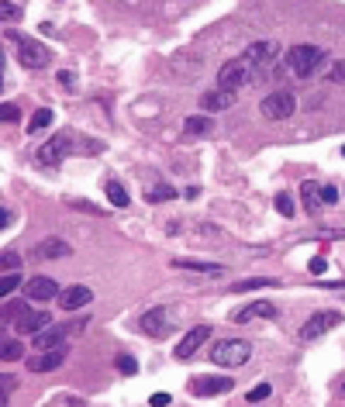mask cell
I'll use <instances>...</instances> for the list:
<instances>
[{
    "label": "cell",
    "instance_id": "8",
    "mask_svg": "<svg viewBox=\"0 0 345 407\" xmlns=\"http://www.w3.org/2000/svg\"><path fill=\"white\" fill-rule=\"evenodd\" d=\"M66 345H55V349H42V352H35L31 359H28V369L31 373H52V369H59L62 362H66Z\"/></svg>",
    "mask_w": 345,
    "mask_h": 407
},
{
    "label": "cell",
    "instance_id": "40",
    "mask_svg": "<svg viewBox=\"0 0 345 407\" xmlns=\"http://www.w3.org/2000/svg\"><path fill=\"white\" fill-rule=\"evenodd\" d=\"M14 221V214H11V207H0V228L7 231V224Z\"/></svg>",
    "mask_w": 345,
    "mask_h": 407
},
{
    "label": "cell",
    "instance_id": "29",
    "mask_svg": "<svg viewBox=\"0 0 345 407\" xmlns=\"http://www.w3.org/2000/svg\"><path fill=\"white\" fill-rule=\"evenodd\" d=\"M18 287H21V276H18L14 270H11V273H4V280H0V294L7 297V294H14Z\"/></svg>",
    "mask_w": 345,
    "mask_h": 407
},
{
    "label": "cell",
    "instance_id": "27",
    "mask_svg": "<svg viewBox=\"0 0 345 407\" xmlns=\"http://www.w3.org/2000/svg\"><path fill=\"white\" fill-rule=\"evenodd\" d=\"M21 355H25L21 342H4V345H0V359H4V362H18Z\"/></svg>",
    "mask_w": 345,
    "mask_h": 407
},
{
    "label": "cell",
    "instance_id": "45",
    "mask_svg": "<svg viewBox=\"0 0 345 407\" xmlns=\"http://www.w3.org/2000/svg\"><path fill=\"white\" fill-rule=\"evenodd\" d=\"M342 156H345V145H342Z\"/></svg>",
    "mask_w": 345,
    "mask_h": 407
},
{
    "label": "cell",
    "instance_id": "37",
    "mask_svg": "<svg viewBox=\"0 0 345 407\" xmlns=\"http://www.w3.org/2000/svg\"><path fill=\"white\" fill-rule=\"evenodd\" d=\"M332 83H345V62H335L332 66V76H328Z\"/></svg>",
    "mask_w": 345,
    "mask_h": 407
},
{
    "label": "cell",
    "instance_id": "3",
    "mask_svg": "<svg viewBox=\"0 0 345 407\" xmlns=\"http://www.w3.org/2000/svg\"><path fill=\"white\" fill-rule=\"evenodd\" d=\"M7 38L14 42V49H18V59H21V66L25 69H45L49 66V49L42 45V42H35V38H28V35H18V31H7Z\"/></svg>",
    "mask_w": 345,
    "mask_h": 407
},
{
    "label": "cell",
    "instance_id": "26",
    "mask_svg": "<svg viewBox=\"0 0 345 407\" xmlns=\"http://www.w3.org/2000/svg\"><path fill=\"white\" fill-rule=\"evenodd\" d=\"M25 314H28L25 300H7V304H4V321H21Z\"/></svg>",
    "mask_w": 345,
    "mask_h": 407
},
{
    "label": "cell",
    "instance_id": "42",
    "mask_svg": "<svg viewBox=\"0 0 345 407\" xmlns=\"http://www.w3.org/2000/svg\"><path fill=\"white\" fill-rule=\"evenodd\" d=\"M324 290H345V280H335V283H321Z\"/></svg>",
    "mask_w": 345,
    "mask_h": 407
},
{
    "label": "cell",
    "instance_id": "10",
    "mask_svg": "<svg viewBox=\"0 0 345 407\" xmlns=\"http://www.w3.org/2000/svg\"><path fill=\"white\" fill-rule=\"evenodd\" d=\"M256 318H266V321H273L276 318V304L273 300H256V304H245L235 311V325H249V321H256Z\"/></svg>",
    "mask_w": 345,
    "mask_h": 407
},
{
    "label": "cell",
    "instance_id": "31",
    "mask_svg": "<svg viewBox=\"0 0 345 407\" xmlns=\"http://www.w3.org/2000/svg\"><path fill=\"white\" fill-rule=\"evenodd\" d=\"M0 18H4V21H18V18H21V7L11 4V0H4V4H0Z\"/></svg>",
    "mask_w": 345,
    "mask_h": 407
},
{
    "label": "cell",
    "instance_id": "21",
    "mask_svg": "<svg viewBox=\"0 0 345 407\" xmlns=\"http://www.w3.org/2000/svg\"><path fill=\"white\" fill-rule=\"evenodd\" d=\"M173 266L176 270H190V273H214V276L225 270L221 263H200V259H173Z\"/></svg>",
    "mask_w": 345,
    "mask_h": 407
},
{
    "label": "cell",
    "instance_id": "4",
    "mask_svg": "<svg viewBox=\"0 0 345 407\" xmlns=\"http://www.w3.org/2000/svg\"><path fill=\"white\" fill-rule=\"evenodd\" d=\"M256 76V66L242 55V59H228L225 66H221V73H217V86H225V90H242V86H249Z\"/></svg>",
    "mask_w": 345,
    "mask_h": 407
},
{
    "label": "cell",
    "instance_id": "32",
    "mask_svg": "<svg viewBox=\"0 0 345 407\" xmlns=\"http://www.w3.org/2000/svg\"><path fill=\"white\" fill-rule=\"evenodd\" d=\"M118 369H121L125 377H135V373H138V362H135L132 355H118Z\"/></svg>",
    "mask_w": 345,
    "mask_h": 407
},
{
    "label": "cell",
    "instance_id": "17",
    "mask_svg": "<svg viewBox=\"0 0 345 407\" xmlns=\"http://www.w3.org/2000/svg\"><path fill=\"white\" fill-rule=\"evenodd\" d=\"M232 104H235V90H225V86L208 90V93L200 97V108L204 110H228Z\"/></svg>",
    "mask_w": 345,
    "mask_h": 407
},
{
    "label": "cell",
    "instance_id": "35",
    "mask_svg": "<svg viewBox=\"0 0 345 407\" xmlns=\"http://www.w3.org/2000/svg\"><path fill=\"white\" fill-rule=\"evenodd\" d=\"M0 117H4V125H14V121H18V108H14V104H4V108H0Z\"/></svg>",
    "mask_w": 345,
    "mask_h": 407
},
{
    "label": "cell",
    "instance_id": "38",
    "mask_svg": "<svg viewBox=\"0 0 345 407\" xmlns=\"http://www.w3.org/2000/svg\"><path fill=\"white\" fill-rule=\"evenodd\" d=\"M307 270H311V276H321V273L328 270V263H324V259L318 256V259H311V266H307Z\"/></svg>",
    "mask_w": 345,
    "mask_h": 407
},
{
    "label": "cell",
    "instance_id": "5",
    "mask_svg": "<svg viewBox=\"0 0 345 407\" xmlns=\"http://www.w3.org/2000/svg\"><path fill=\"white\" fill-rule=\"evenodd\" d=\"M259 110H263V117H269V121H283V117H290L293 110H297V97H293L290 90H276V93H269L263 104H259Z\"/></svg>",
    "mask_w": 345,
    "mask_h": 407
},
{
    "label": "cell",
    "instance_id": "14",
    "mask_svg": "<svg viewBox=\"0 0 345 407\" xmlns=\"http://www.w3.org/2000/svg\"><path fill=\"white\" fill-rule=\"evenodd\" d=\"M142 331L152 335V338H162L169 331V307H152L142 314Z\"/></svg>",
    "mask_w": 345,
    "mask_h": 407
},
{
    "label": "cell",
    "instance_id": "44",
    "mask_svg": "<svg viewBox=\"0 0 345 407\" xmlns=\"http://www.w3.org/2000/svg\"><path fill=\"white\" fill-rule=\"evenodd\" d=\"M324 239H345V228H339V231H321Z\"/></svg>",
    "mask_w": 345,
    "mask_h": 407
},
{
    "label": "cell",
    "instance_id": "30",
    "mask_svg": "<svg viewBox=\"0 0 345 407\" xmlns=\"http://www.w3.org/2000/svg\"><path fill=\"white\" fill-rule=\"evenodd\" d=\"M276 211H280L283 217L297 214V211H293V197H290V193H280V197H276Z\"/></svg>",
    "mask_w": 345,
    "mask_h": 407
},
{
    "label": "cell",
    "instance_id": "36",
    "mask_svg": "<svg viewBox=\"0 0 345 407\" xmlns=\"http://www.w3.org/2000/svg\"><path fill=\"white\" fill-rule=\"evenodd\" d=\"M69 204H73V207H80V211H86V214H104L97 204H86V200H69Z\"/></svg>",
    "mask_w": 345,
    "mask_h": 407
},
{
    "label": "cell",
    "instance_id": "20",
    "mask_svg": "<svg viewBox=\"0 0 345 407\" xmlns=\"http://www.w3.org/2000/svg\"><path fill=\"white\" fill-rule=\"evenodd\" d=\"M300 197H304V211H307V214H318L321 204H324L318 183H304V187H300Z\"/></svg>",
    "mask_w": 345,
    "mask_h": 407
},
{
    "label": "cell",
    "instance_id": "25",
    "mask_svg": "<svg viewBox=\"0 0 345 407\" xmlns=\"http://www.w3.org/2000/svg\"><path fill=\"white\" fill-rule=\"evenodd\" d=\"M183 128H186V135H208L214 125H211V117H200V114H193V117H186V121H183Z\"/></svg>",
    "mask_w": 345,
    "mask_h": 407
},
{
    "label": "cell",
    "instance_id": "23",
    "mask_svg": "<svg viewBox=\"0 0 345 407\" xmlns=\"http://www.w3.org/2000/svg\"><path fill=\"white\" fill-rule=\"evenodd\" d=\"M52 121H55L52 110H49V108H38L35 114H31V121H28V132H31V135H35V132H45Z\"/></svg>",
    "mask_w": 345,
    "mask_h": 407
},
{
    "label": "cell",
    "instance_id": "41",
    "mask_svg": "<svg viewBox=\"0 0 345 407\" xmlns=\"http://www.w3.org/2000/svg\"><path fill=\"white\" fill-rule=\"evenodd\" d=\"M152 407H166L169 404V394H152V401H149Z\"/></svg>",
    "mask_w": 345,
    "mask_h": 407
},
{
    "label": "cell",
    "instance_id": "7",
    "mask_svg": "<svg viewBox=\"0 0 345 407\" xmlns=\"http://www.w3.org/2000/svg\"><path fill=\"white\" fill-rule=\"evenodd\" d=\"M80 328H83V321H77V325H45L42 331H35V352L66 345V335H69V331H80Z\"/></svg>",
    "mask_w": 345,
    "mask_h": 407
},
{
    "label": "cell",
    "instance_id": "39",
    "mask_svg": "<svg viewBox=\"0 0 345 407\" xmlns=\"http://www.w3.org/2000/svg\"><path fill=\"white\" fill-rule=\"evenodd\" d=\"M321 200H324V204H335V200H339V190H335V187H321Z\"/></svg>",
    "mask_w": 345,
    "mask_h": 407
},
{
    "label": "cell",
    "instance_id": "2",
    "mask_svg": "<svg viewBox=\"0 0 345 407\" xmlns=\"http://www.w3.org/2000/svg\"><path fill=\"white\" fill-rule=\"evenodd\" d=\"M283 62H287V69H290L293 76H300V80H304V76H311L321 62H324V49H321V45H307V42H304V45H293L290 52L283 55Z\"/></svg>",
    "mask_w": 345,
    "mask_h": 407
},
{
    "label": "cell",
    "instance_id": "43",
    "mask_svg": "<svg viewBox=\"0 0 345 407\" xmlns=\"http://www.w3.org/2000/svg\"><path fill=\"white\" fill-rule=\"evenodd\" d=\"M59 83H62V86H73L77 80H73V73H59Z\"/></svg>",
    "mask_w": 345,
    "mask_h": 407
},
{
    "label": "cell",
    "instance_id": "13",
    "mask_svg": "<svg viewBox=\"0 0 345 407\" xmlns=\"http://www.w3.org/2000/svg\"><path fill=\"white\" fill-rule=\"evenodd\" d=\"M66 152H69V135H55V138H49L35 156H38V163L42 166H55V163H62Z\"/></svg>",
    "mask_w": 345,
    "mask_h": 407
},
{
    "label": "cell",
    "instance_id": "6",
    "mask_svg": "<svg viewBox=\"0 0 345 407\" xmlns=\"http://www.w3.org/2000/svg\"><path fill=\"white\" fill-rule=\"evenodd\" d=\"M339 325H342V314H339V311H318V314L307 318V325L300 328V338H304V342H315V338L328 335L332 328H339Z\"/></svg>",
    "mask_w": 345,
    "mask_h": 407
},
{
    "label": "cell",
    "instance_id": "1",
    "mask_svg": "<svg viewBox=\"0 0 345 407\" xmlns=\"http://www.w3.org/2000/svg\"><path fill=\"white\" fill-rule=\"evenodd\" d=\"M208 355H211V362H217V366L235 369V366H245L252 359V345L245 338H225V342H214L211 349H208Z\"/></svg>",
    "mask_w": 345,
    "mask_h": 407
},
{
    "label": "cell",
    "instance_id": "15",
    "mask_svg": "<svg viewBox=\"0 0 345 407\" xmlns=\"http://www.w3.org/2000/svg\"><path fill=\"white\" fill-rule=\"evenodd\" d=\"M94 297V290L90 287H83V283H73V287H66L62 294H59V304H62V311H80L86 307Z\"/></svg>",
    "mask_w": 345,
    "mask_h": 407
},
{
    "label": "cell",
    "instance_id": "28",
    "mask_svg": "<svg viewBox=\"0 0 345 407\" xmlns=\"http://www.w3.org/2000/svg\"><path fill=\"white\" fill-rule=\"evenodd\" d=\"M173 197H176V190H173L169 183H159V187H152V190H149V200H152V204H162V200H173Z\"/></svg>",
    "mask_w": 345,
    "mask_h": 407
},
{
    "label": "cell",
    "instance_id": "33",
    "mask_svg": "<svg viewBox=\"0 0 345 407\" xmlns=\"http://www.w3.org/2000/svg\"><path fill=\"white\" fill-rule=\"evenodd\" d=\"M273 390H269V383H259V386H252L249 390V404H256V401H266Z\"/></svg>",
    "mask_w": 345,
    "mask_h": 407
},
{
    "label": "cell",
    "instance_id": "12",
    "mask_svg": "<svg viewBox=\"0 0 345 407\" xmlns=\"http://www.w3.org/2000/svg\"><path fill=\"white\" fill-rule=\"evenodd\" d=\"M59 294L62 290H59V283H55L52 276H31L25 283V297H31V300H52Z\"/></svg>",
    "mask_w": 345,
    "mask_h": 407
},
{
    "label": "cell",
    "instance_id": "18",
    "mask_svg": "<svg viewBox=\"0 0 345 407\" xmlns=\"http://www.w3.org/2000/svg\"><path fill=\"white\" fill-rule=\"evenodd\" d=\"M69 256V245L62 239H45L42 245H35V259H62Z\"/></svg>",
    "mask_w": 345,
    "mask_h": 407
},
{
    "label": "cell",
    "instance_id": "19",
    "mask_svg": "<svg viewBox=\"0 0 345 407\" xmlns=\"http://www.w3.org/2000/svg\"><path fill=\"white\" fill-rule=\"evenodd\" d=\"M14 325H18V331H21V335H35V331H42L45 325H52V318H49L45 311H35V314L28 311L25 318H21V321H14Z\"/></svg>",
    "mask_w": 345,
    "mask_h": 407
},
{
    "label": "cell",
    "instance_id": "22",
    "mask_svg": "<svg viewBox=\"0 0 345 407\" xmlns=\"http://www.w3.org/2000/svg\"><path fill=\"white\" fill-rule=\"evenodd\" d=\"M266 287H276V280L273 276H252V280L232 283V294H249V290H266Z\"/></svg>",
    "mask_w": 345,
    "mask_h": 407
},
{
    "label": "cell",
    "instance_id": "24",
    "mask_svg": "<svg viewBox=\"0 0 345 407\" xmlns=\"http://www.w3.org/2000/svg\"><path fill=\"white\" fill-rule=\"evenodd\" d=\"M107 200H111L114 207H128V190H125V183L107 180Z\"/></svg>",
    "mask_w": 345,
    "mask_h": 407
},
{
    "label": "cell",
    "instance_id": "16",
    "mask_svg": "<svg viewBox=\"0 0 345 407\" xmlns=\"http://www.w3.org/2000/svg\"><path fill=\"white\" fill-rule=\"evenodd\" d=\"M245 59H249L256 69H263V66H269V62L276 59V42H252V45L245 49Z\"/></svg>",
    "mask_w": 345,
    "mask_h": 407
},
{
    "label": "cell",
    "instance_id": "34",
    "mask_svg": "<svg viewBox=\"0 0 345 407\" xmlns=\"http://www.w3.org/2000/svg\"><path fill=\"white\" fill-rule=\"evenodd\" d=\"M0 263H4V270H18L21 256H18V252H4V256H0Z\"/></svg>",
    "mask_w": 345,
    "mask_h": 407
},
{
    "label": "cell",
    "instance_id": "11",
    "mask_svg": "<svg viewBox=\"0 0 345 407\" xmlns=\"http://www.w3.org/2000/svg\"><path fill=\"white\" fill-rule=\"evenodd\" d=\"M235 386L232 377H200V380L190 383V394H197V397H217V394H228Z\"/></svg>",
    "mask_w": 345,
    "mask_h": 407
},
{
    "label": "cell",
    "instance_id": "9",
    "mask_svg": "<svg viewBox=\"0 0 345 407\" xmlns=\"http://www.w3.org/2000/svg\"><path fill=\"white\" fill-rule=\"evenodd\" d=\"M208 338H211V325L190 328L183 338H180V345H176V359H193L200 345H208Z\"/></svg>",
    "mask_w": 345,
    "mask_h": 407
}]
</instances>
